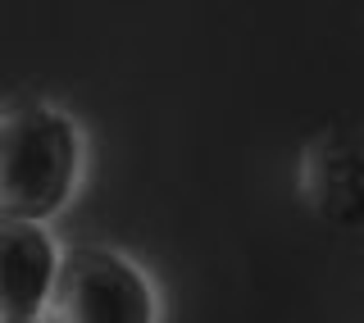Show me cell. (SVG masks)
Masks as SVG:
<instances>
[{
    "mask_svg": "<svg viewBox=\"0 0 364 323\" xmlns=\"http://www.w3.org/2000/svg\"><path fill=\"white\" fill-rule=\"evenodd\" d=\"M87 173L82 123L50 96L0 100V218L46 223L73 205Z\"/></svg>",
    "mask_w": 364,
    "mask_h": 323,
    "instance_id": "1",
    "label": "cell"
},
{
    "mask_svg": "<svg viewBox=\"0 0 364 323\" xmlns=\"http://www.w3.org/2000/svg\"><path fill=\"white\" fill-rule=\"evenodd\" d=\"M32 323H46V319H32Z\"/></svg>",
    "mask_w": 364,
    "mask_h": 323,
    "instance_id": "5",
    "label": "cell"
},
{
    "mask_svg": "<svg viewBox=\"0 0 364 323\" xmlns=\"http://www.w3.org/2000/svg\"><path fill=\"white\" fill-rule=\"evenodd\" d=\"M46 323H159V287L128 250L73 246L46 305Z\"/></svg>",
    "mask_w": 364,
    "mask_h": 323,
    "instance_id": "2",
    "label": "cell"
},
{
    "mask_svg": "<svg viewBox=\"0 0 364 323\" xmlns=\"http://www.w3.org/2000/svg\"><path fill=\"white\" fill-rule=\"evenodd\" d=\"M68 250L46 223L0 218V323L46 319Z\"/></svg>",
    "mask_w": 364,
    "mask_h": 323,
    "instance_id": "4",
    "label": "cell"
},
{
    "mask_svg": "<svg viewBox=\"0 0 364 323\" xmlns=\"http://www.w3.org/2000/svg\"><path fill=\"white\" fill-rule=\"evenodd\" d=\"M296 196L318 223L360 233L364 228V128H323L301 146Z\"/></svg>",
    "mask_w": 364,
    "mask_h": 323,
    "instance_id": "3",
    "label": "cell"
}]
</instances>
